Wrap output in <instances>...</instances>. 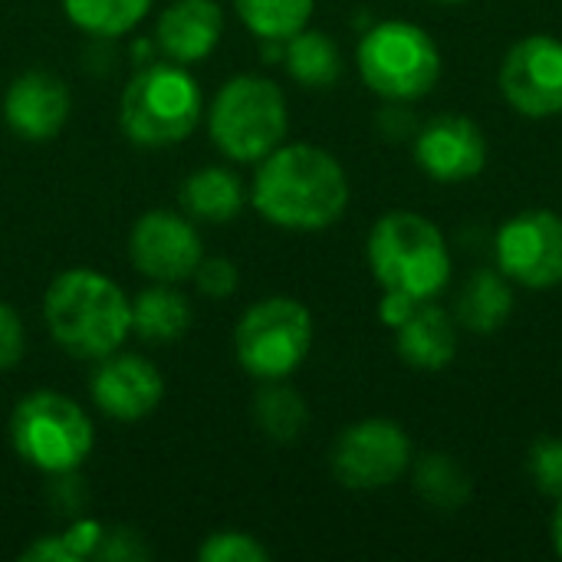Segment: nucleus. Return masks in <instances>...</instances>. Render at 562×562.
<instances>
[{
	"instance_id": "obj_1",
	"label": "nucleus",
	"mask_w": 562,
	"mask_h": 562,
	"mask_svg": "<svg viewBox=\"0 0 562 562\" xmlns=\"http://www.w3.org/2000/svg\"><path fill=\"white\" fill-rule=\"evenodd\" d=\"M254 207L283 231H326L349 207V178L342 165L316 145H277L254 175Z\"/></svg>"
},
{
	"instance_id": "obj_2",
	"label": "nucleus",
	"mask_w": 562,
	"mask_h": 562,
	"mask_svg": "<svg viewBox=\"0 0 562 562\" xmlns=\"http://www.w3.org/2000/svg\"><path fill=\"white\" fill-rule=\"evenodd\" d=\"M49 336L76 359H105L132 333V303L105 273L76 267L59 273L43 296Z\"/></svg>"
},
{
	"instance_id": "obj_3",
	"label": "nucleus",
	"mask_w": 562,
	"mask_h": 562,
	"mask_svg": "<svg viewBox=\"0 0 562 562\" xmlns=\"http://www.w3.org/2000/svg\"><path fill=\"white\" fill-rule=\"evenodd\" d=\"M369 267L382 290L435 300L451 283V250L445 234L415 211H392L369 234Z\"/></svg>"
},
{
	"instance_id": "obj_4",
	"label": "nucleus",
	"mask_w": 562,
	"mask_h": 562,
	"mask_svg": "<svg viewBox=\"0 0 562 562\" xmlns=\"http://www.w3.org/2000/svg\"><path fill=\"white\" fill-rule=\"evenodd\" d=\"M204 99L198 79L181 63L142 66L119 102L122 132L142 148H168L194 132Z\"/></svg>"
},
{
	"instance_id": "obj_5",
	"label": "nucleus",
	"mask_w": 562,
	"mask_h": 562,
	"mask_svg": "<svg viewBox=\"0 0 562 562\" xmlns=\"http://www.w3.org/2000/svg\"><path fill=\"white\" fill-rule=\"evenodd\" d=\"M214 145L231 161H260L277 145H283L290 128V112L280 86L263 76H234L227 79L207 115Z\"/></svg>"
},
{
	"instance_id": "obj_6",
	"label": "nucleus",
	"mask_w": 562,
	"mask_h": 562,
	"mask_svg": "<svg viewBox=\"0 0 562 562\" xmlns=\"http://www.w3.org/2000/svg\"><path fill=\"white\" fill-rule=\"evenodd\" d=\"M362 82L389 102H415L441 79V49L435 36L408 20H382L359 40Z\"/></svg>"
},
{
	"instance_id": "obj_7",
	"label": "nucleus",
	"mask_w": 562,
	"mask_h": 562,
	"mask_svg": "<svg viewBox=\"0 0 562 562\" xmlns=\"http://www.w3.org/2000/svg\"><path fill=\"white\" fill-rule=\"evenodd\" d=\"M16 454L43 474H72L92 451L89 415L59 392L26 395L10 418Z\"/></svg>"
},
{
	"instance_id": "obj_8",
	"label": "nucleus",
	"mask_w": 562,
	"mask_h": 562,
	"mask_svg": "<svg viewBox=\"0 0 562 562\" xmlns=\"http://www.w3.org/2000/svg\"><path fill=\"white\" fill-rule=\"evenodd\" d=\"M313 346V316L300 300L270 296L250 306L234 333V352L244 372L260 382L293 375Z\"/></svg>"
},
{
	"instance_id": "obj_9",
	"label": "nucleus",
	"mask_w": 562,
	"mask_h": 562,
	"mask_svg": "<svg viewBox=\"0 0 562 562\" xmlns=\"http://www.w3.org/2000/svg\"><path fill=\"white\" fill-rule=\"evenodd\" d=\"M333 474L349 491L392 487L412 464V441L392 418H366L349 425L329 454Z\"/></svg>"
},
{
	"instance_id": "obj_10",
	"label": "nucleus",
	"mask_w": 562,
	"mask_h": 562,
	"mask_svg": "<svg viewBox=\"0 0 562 562\" xmlns=\"http://www.w3.org/2000/svg\"><path fill=\"white\" fill-rule=\"evenodd\" d=\"M497 270L527 290L562 283V217L557 211H524L494 237Z\"/></svg>"
},
{
	"instance_id": "obj_11",
	"label": "nucleus",
	"mask_w": 562,
	"mask_h": 562,
	"mask_svg": "<svg viewBox=\"0 0 562 562\" xmlns=\"http://www.w3.org/2000/svg\"><path fill=\"white\" fill-rule=\"evenodd\" d=\"M501 92L524 119H553L562 112V40L533 33L514 43L501 66Z\"/></svg>"
},
{
	"instance_id": "obj_12",
	"label": "nucleus",
	"mask_w": 562,
	"mask_h": 562,
	"mask_svg": "<svg viewBox=\"0 0 562 562\" xmlns=\"http://www.w3.org/2000/svg\"><path fill=\"white\" fill-rule=\"evenodd\" d=\"M128 260L155 283H181L194 277L198 263L204 260L201 234L184 214L148 211L128 234Z\"/></svg>"
},
{
	"instance_id": "obj_13",
	"label": "nucleus",
	"mask_w": 562,
	"mask_h": 562,
	"mask_svg": "<svg viewBox=\"0 0 562 562\" xmlns=\"http://www.w3.org/2000/svg\"><path fill=\"white\" fill-rule=\"evenodd\" d=\"M415 161L441 184L471 181L487 165V135L474 119L461 112H441L415 135Z\"/></svg>"
},
{
	"instance_id": "obj_14",
	"label": "nucleus",
	"mask_w": 562,
	"mask_h": 562,
	"mask_svg": "<svg viewBox=\"0 0 562 562\" xmlns=\"http://www.w3.org/2000/svg\"><path fill=\"white\" fill-rule=\"evenodd\" d=\"M165 398V379L161 372L132 352H112L99 359V369L92 375V402L119 422H138L151 415Z\"/></svg>"
},
{
	"instance_id": "obj_15",
	"label": "nucleus",
	"mask_w": 562,
	"mask_h": 562,
	"mask_svg": "<svg viewBox=\"0 0 562 562\" xmlns=\"http://www.w3.org/2000/svg\"><path fill=\"white\" fill-rule=\"evenodd\" d=\"M69 109H72L69 86L43 69L16 76L3 95V119L26 142L53 138L66 125Z\"/></svg>"
},
{
	"instance_id": "obj_16",
	"label": "nucleus",
	"mask_w": 562,
	"mask_h": 562,
	"mask_svg": "<svg viewBox=\"0 0 562 562\" xmlns=\"http://www.w3.org/2000/svg\"><path fill=\"white\" fill-rule=\"evenodd\" d=\"M224 30V16L211 0H178L171 3L155 26V43L171 63H201L214 53Z\"/></svg>"
},
{
	"instance_id": "obj_17",
	"label": "nucleus",
	"mask_w": 562,
	"mask_h": 562,
	"mask_svg": "<svg viewBox=\"0 0 562 562\" xmlns=\"http://www.w3.org/2000/svg\"><path fill=\"white\" fill-rule=\"evenodd\" d=\"M395 349L402 362L422 372H441L458 356V319L454 313L435 306L431 300L418 303V310L395 329Z\"/></svg>"
},
{
	"instance_id": "obj_18",
	"label": "nucleus",
	"mask_w": 562,
	"mask_h": 562,
	"mask_svg": "<svg viewBox=\"0 0 562 562\" xmlns=\"http://www.w3.org/2000/svg\"><path fill=\"white\" fill-rule=\"evenodd\" d=\"M514 313V290L501 270H474L454 303V319L474 336L497 333Z\"/></svg>"
},
{
	"instance_id": "obj_19",
	"label": "nucleus",
	"mask_w": 562,
	"mask_h": 562,
	"mask_svg": "<svg viewBox=\"0 0 562 562\" xmlns=\"http://www.w3.org/2000/svg\"><path fill=\"white\" fill-rule=\"evenodd\" d=\"M181 204L188 211V217L194 221H207V224H227L240 214L247 194H244V181L237 178V171L221 168V165H207L198 168L194 175H188L181 181Z\"/></svg>"
},
{
	"instance_id": "obj_20",
	"label": "nucleus",
	"mask_w": 562,
	"mask_h": 562,
	"mask_svg": "<svg viewBox=\"0 0 562 562\" xmlns=\"http://www.w3.org/2000/svg\"><path fill=\"white\" fill-rule=\"evenodd\" d=\"M191 326V303L175 290V283H158L138 293L132 303V329L145 342H171Z\"/></svg>"
},
{
	"instance_id": "obj_21",
	"label": "nucleus",
	"mask_w": 562,
	"mask_h": 562,
	"mask_svg": "<svg viewBox=\"0 0 562 562\" xmlns=\"http://www.w3.org/2000/svg\"><path fill=\"white\" fill-rule=\"evenodd\" d=\"M415 491L438 514H458L471 504V474L445 451H431L415 464Z\"/></svg>"
},
{
	"instance_id": "obj_22",
	"label": "nucleus",
	"mask_w": 562,
	"mask_h": 562,
	"mask_svg": "<svg viewBox=\"0 0 562 562\" xmlns=\"http://www.w3.org/2000/svg\"><path fill=\"white\" fill-rule=\"evenodd\" d=\"M286 72L306 89H329L342 76L339 46L319 30H300L283 43Z\"/></svg>"
},
{
	"instance_id": "obj_23",
	"label": "nucleus",
	"mask_w": 562,
	"mask_h": 562,
	"mask_svg": "<svg viewBox=\"0 0 562 562\" xmlns=\"http://www.w3.org/2000/svg\"><path fill=\"white\" fill-rule=\"evenodd\" d=\"M254 418H257V428L270 438V441H296L303 431H306V422H310V408L303 402V395L290 385H280L277 382H263V389L257 392L254 398Z\"/></svg>"
},
{
	"instance_id": "obj_24",
	"label": "nucleus",
	"mask_w": 562,
	"mask_h": 562,
	"mask_svg": "<svg viewBox=\"0 0 562 562\" xmlns=\"http://www.w3.org/2000/svg\"><path fill=\"white\" fill-rule=\"evenodd\" d=\"M316 0H237L244 26L263 43H286L306 30Z\"/></svg>"
},
{
	"instance_id": "obj_25",
	"label": "nucleus",
	"mask_w": 562,
	"mask_h": 562,
	"mask_svg": "<svg viewBox=\"0 0 562 562\" xmlns=\"http://www.w3.org/2000/svg\"><path fill=\"white\" fill-rule=\"evenodd\" d=\"M63 10L82 33L112 40L135 30L151 10V0H63Z\"/></svg>"
},
{
	"instance_id": "obj_26",
	"label": "nucleus",
	"mask_w": 562,
	"mask_h": 562,
	"mask_svg": "<svg viewBox=\"0 0 562 562\" xmlns=\"http://www.w3.org/2000/svg\"><path fill=\"white\" fill-rule=\"evenodd\" d=\"M198 557H201V562H267L270 550L260 540H254L250 533L224 530V533L207 537L201 543Z\"/></svg>"
},
{
	"instance_id": "obj_27",
	"label": "nucleus",
	"mask_w": 562,
	"mask_h": 562,
	"mask_svg": "<svg viewBox=\"0 0 562 562\" xmlns=\"http://www.w3.org/2000/svg\"><path fill=\"white\" fill-rule=\"evenodd\" d=\"M530 481L540 494L547 497H562V438H543L530 448L527 458Z\"/></svg>"
},
{
	"instance_id": "obj_28",
	"label": "nucleus",
	"mask_w": 562,
	"mask_h": 562,
	"mask_svg": "<svg viewBox=\"0 0 562 562\" xmlns=\"http://www.w3.org/2000/svg\"><path fill=\"white\" fill-rule=\"evenodd\" d=\"M194 280H198V290L211 300H227L237 283H240V273L231 260L224 257H211V260H201L198 270H194Z\"/></svg>"
},
{
	"instance_id": "obj_29",
	"label": "nucleus",
	"mask_w": 562,
	"mask_h": 562,
	"mask_svg": "<svg viewBox=\"0 0 562 562\" xmlns=\"http://www.w3.org/2000/svg\"><path fill=\"white\" fill-rule=\"evenodd\" d=\"M26 349V336H23V323L20 316L0 300V372L16 366L23 359Z\"/></svg>"
},
{
	"instance_id": "obj_30",
	"label": "nucleus",
	"mask_w": 562,
	"mask_h": 562,
	"mask_svg": "<svg viewBox=\"0 0 562 562\" xmlns=\"http://www.w3.org/2000/svg\"><path fill=\"white\" fill-rule=\"evenodd\" d=\"M145 557H148V550L142 547L138 533H132V530H105L99 547H95V560L125 562L145 560Z\"/></svg>"
},
{
	"instance_id": "obj_31",
	"label": "nucleus",
	"mask_w": 562,
	"mask_h": 562,
	"mask_svg": "<svg viewBox=\"0 0 562 562\" xmlns=\"http://www.w3.org/2000/svg\"><path fill=\"white\" fill-rule=\"evenodd\" d=\"M418 303H425V300H415V296H405V293H392V290H385V296H382V303H379V316H382V323L385 326H392V329H398L415 310H418Z\"/></svg>"
},
{
	"instance_id": "obj_32",
	"label": "nucleus",
	"mask_w": 562,
	"mask_h": 562,
	"mask_svg": "<svg viewBox=\"0 0 562 562\" xmlns=\"http://www.w3.org/2000/svg\"><path fill=\"white\" fill-rule=\"evenodd\" d=\"M23 560L69 562V560H76V557H72V550H69L66 537H43L40 543H33V547H30V550L23 553Z\"/></svg>"
},
{
	"instance_id": "obj_33",
	"label": "nucleus",
	"mask_w": 562,
	"mask_h": 562,
	"mask_svg": "<svg viewBox=\"0 0 562 562\" xmlns=\"http://www.w3.org/2000/svg\"><path fill=\"white\" fill-rule=\"evenodd\" d=\"M553 547H557V557L562 560V497L560 507H557V517H553Z\"/></svg>"
},
{
	"instance_id": "obj_34",
	"label": "nucleus",
	"mask_w": 562,
	"mask_h": 562,
	"mask_svg": "<svg viewBox=\"0 0 562 562\" xmlns=\"http://www.w3.org/2000/svg\"><path fill=\"white\" fill-rule=\"evenodd\" d=\"M435 3H464V0H435Z\"/></svg>"
}]
</instances>
